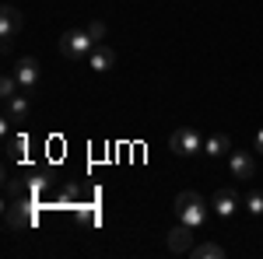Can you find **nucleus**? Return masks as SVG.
<instances>
[{"label":"nucleus","instance_id":"nucleus-1","mask_svg":"<svg viewBox=\"0 0 263 259\" xmlns=\"http://www.w3.org/2000/svg\"><path fill=\"white\" fill-rule=\"evenodd\" d=\"M172 210H176V217L182 224H190V228H203V221H207V203H203L200 193H193V189H182L176 203H172Z\"/></svg>","mask_w":263,"mask_h":259},{"label":"nucleus","instance_id":"nucleus-2","mask_svg":"<svg viewBox=\"0 0 263 259\" xmlns=\"http://www.w3.org/2000/svg\"><path fill=\"white\" fill-rule=\"evenodd\" d=\"M95 46H99V42L88 35V28H84V32L70 28V32H63V35H60V53L67 56V60H88Z\"/></svg>","mask_w":263,"mask_h":259},{"label":"nucleus","instance_id":"nucleus-3","mask_svg":"<svg viewBox=\"0 0 263 259\" xmlns=\"http://www.w3.org/2000/svg\"><path fill=\"white\" fill-rule=\"evenodd\" d=\"M168 147L179 154V158H186V154H197V151H203V137L197 126H179L172 137H168Z\"/></svg>","mask_w":263,"mask_h":259},{"label":"nucleus","instance_id":"nucleus-4","mask_svg":"<svg viewBox=\"0 0 263 259\" xmlns=\"http://www.w3.org/2000/svg\"><path fill=\"white\" fill-rule=\"evenodd\" d=\"M21 25H25L21 11L14 7V4H4V7H0V39H4V53L11 49V39L21 32Z\"/></svg>","mask_w":263,"mask_h":259},{"label":"nucleus","instance_id":"nucleus-5","mask_svg":"<svg viewBox=\"0 0 263 259\" xmlns=\"http://www.w3.org/2000/svg\"><path fill=\"white\" fill-rule=\"evenodd\" d=\"M4 217H7V228H32L35 224V207H32V200L21 196L18 203H11V207H4Z\"/></svg>","mask_w":263,"mask_h":259},{"label":"nucleus","instance_id":"nucleus-6","mask_svg":"<svg viewBox=\"0 0 263 259\" xmlns=\"http://www.w3.org/2000/svg\"><path fill=\"white\" fill-rule=\"evenodd\" d=\"M193 231H197V228H190V224L179 221V224L168 231V252H172V256H190V249L197 245V242H193Z\"/></svg>","mask_w":263,"mask_h":259},{"label":"nucleus","instance_id":"nucleus-7","mask_svg":"<svg viewBox=\"0 0 263 259\" xmlns=\"http://www.w3.org/2000/svg\"><path fill=\"white\" fill-rule=\"evenodd\" d=\"M14 77H18L21 91H35L39 88V60L35 56H21L14 63Z\"/></svg>","mask_w":263,"mask_h":259},{"label":"nucleus","instance_id":"nucleus-8","mask_svg":"<svg viewBox=\"0 0 263 259\" xmlns=\"http://www.w3.org/2000/svg\"><path fill=\"white\" fill-rule=\"evenodd\" d=\"M211 207H214V214H218V217H232V214L242 207V196H239L235 189H228V186H224V189H218V193L211 196Z\"/></svg>","mask_w":263,"mask_h":259},{"label":"nucleus","instance_id":"nucleus-9","mask_svg":"<svg viewBox=\"0 0 263 259\" xmlns=\"http://www.w3.org/2000/svg\"><path fill=\"white\" fill-rule=\"evenodd\" d=\"M88 67L95 70V74H105V70H112L116 67V53H112V46H95L91 49V56H88Z\"/></svg>","mask_w":263,"mask_h":259},{"label":"nucleus","instance_id":"nucleus-10","mask_svg":"<svg viewBox=\"0 0 263 259\" xmlns=\"http://www.w3.org/2000/svg\"><path fill=\"white\" fill-rule=\"evenodd\" d=\"M228 168H232V179H253V172H256V165L253 158L246 154V151H232V158H228Z\"/></svg>","mask_w":263,"mask_h":259},{"label":"nucleus","instance_id":"nucleus-11","mask_svg":"<svg viewBox=\"0 0 263 259\" xmlns=\"http://www.w3.org/2000/svg\"><path fill=\"white\" fill-rule=\"evenodd\" d=\"M4 119L7 123H25L28 119V98L25 95H14V98H4Z\"/></svg>","mask_w":263,"mask_h":259},{"label":"nucleus","instance_id":"nucleus-12","mask_svg":"<svg viewBox=\"0 0 263 259\" xmlns=\"http://www.w3.org/2000/svg\"><path fill=\"white\" fill-rule=\"evenodd\" d=\"M232 151V140L224 137V133H211V137L203 140V154H211V158H221Z\"/></svg>","mask_w":263,"mask_h":259},{"label":"nucleus","instance_id":"nucleus-13","mask_svg":"<svg viewBox=\"0 0 263 259\" xmlns=\"http://www.w3.org/2000/svg\"><path fill=\"white\" fill-rule=\"evenodd\" d=\"M221 256H224V249L218 242H200V245L190 249V259H221Z\"/></svg>","mask_w":263,"mask_h":259},{"label":"nucleus","instance_id":"nucleus-14","mask_svg":"<svg viewBox=\"0 0 263 259\" xmlns=\"http://www.w3.org/2000/svg\"><path fill=\"white\" fill-rule=\"evenodd\" d=\"M242 207L253 214V217H263V193L260 189H249V193L242 196Z\"/></svg>","mask_w":263,"mask_h":259},{"label":"nucleus","instance_id":"nucleus-15","mask_svg":"<svg viewBox=\"0 0 263 259\" xmlns=\"http://www.w3.org/2000/svg\"><path fill=\"white\" fill-rule=\"evenodd\" d=\"M21 91V84H18V77H14V70H7L4 77H0V98H14Z\"/></svg>","mask_w":263,"mask_h":259},{"label":"nucleus","instance_id":"nucleus-16","mask_svg":"<svg viewBox=\"0 0 263 259\" xmlns=\"http://www.w3.org/2000/svg\"><path fill=\"white\" fill-rule=\"evenodd\" d=\"M88 35H91V39L99 42H105V35H109V28H105V21H91V25H88Z\"/></svg>","mask_w":263,"mask_h":259},{"label":"nucleus","instance_id":"nucleus-17","mask_svg":"<svg viewBox=\"0 0 263 259\" xmlns=\"http://www.w3.org/2000/svg\"><path fill=\"white\" fill-rule=\"evenodd\" d=\"M256 151H260V154H263V130H260V133H256Z\"/></svg>","mask_w":263,"mask_h":259}]
</instances>
